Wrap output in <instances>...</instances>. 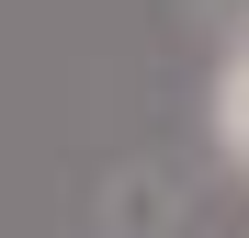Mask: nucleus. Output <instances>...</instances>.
Returning a JSON list of instances; mask_svg holds the SVG:
<instances>
[{
	"mask_svg": "<svg viewBox=\"0 0 249 238\" xmlns=\"http://www.w3.org/2000/svg\"><path fill=\"white\" fill-rule=\"evenodd\" d=\"M215 147L249 170V46H238V57H227V79H215Z\"/></svg>",
	"mask_w": 249,
	"mask_h": 238,
	"instance_id": "obj_1",
	"label": "nucleus"
}]
</instances>
